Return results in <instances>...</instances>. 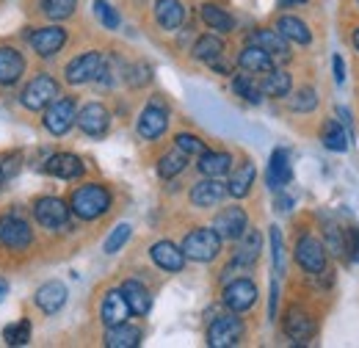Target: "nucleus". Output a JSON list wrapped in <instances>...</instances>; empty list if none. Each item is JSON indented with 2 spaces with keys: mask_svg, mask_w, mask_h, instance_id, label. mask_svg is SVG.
<instances>
[{
  "mask_svg": "<svg viewBox=\"0 0 359 348\" xmlns=\"http://www.w3.org/2000/svg\"><path fill=\"white\" fill-rule=\"evenodd\" d=\"M111 205H114V196L102 182H83L69 196V210L83 221H94V218L105 216L111 210Z\"/></svg>",
  "mask_w": 359,
  "mask_h": 348,
  "instance_id": "f257e3e1",
  "label": "nucleus"
},
{
  "mask_svg": "<svg viewBox=\"0 0 359 348\" xmlns=\"http://www.w3.org/2000/svg\"><path fill=\"white\" fill-rule=\"evenodd\" d=\"M222 238L213 227H196L182 238V255L194 262H213L222 255Z\"/></svg>",
  "mask_w": 359,
  "mask_h": 348,
  "instance_id": "f03ea898",
  "label": "nucleus"
},
{
  "mask_svg": "<svg viewBox=\"0 0 359 348\" xmlns=\"http://www.w3.org/2000/svg\"><path fill=\"white\" fill-rule=\"evenodd\" d=\"M293 260L299 262V268L310 276H318L323 268H329V252L323 246L320 238H315L313 232H304L299 235L296 241V249H293Z\"/></svg>",
  "mask_w": 359,
  "mask_h": 348,
  "instance_id": "7ed1b4c3",
  "label": "nucleus"
},
{
  "mask_svg": "<svg viewBox=\"0 0 359 348\" xmlns=\"http://www.w3.org/2000/svg\"><path fill=\"white\" fill-rule=\"evenodd\" d=\"M243 335H246V326L243 321L238 318V312H224V315H216L208 326V346L210 348H232L243 343Z\"/></svg>",
  "mask_w": 359,
  "mask_h": 348,
  "instance_id": "20e7f679",
  "label": "nucleus"
},
{
  "mask_svg": "<svg viewBox=\"0 0 359 348\" xmlns=\"http://www.w3.org/2000/svg\"><path fill=\"white\" fill-rule=\"evenodd\" d=\"M34 243V229L20 213L0 216V246L8 252H25Z\"/></svg>",
  "mask_w": 359,
  "mask_h": 348,
  "instance_id": "39448f33",
  "label": "nucleus"
},
{
  "mask_svg": "<svg viewBox=\"0 0 359 348\" xmlns=\"http://www.w3.org/2000/svg\"><path fill=\"white\" fill-rule=\"evenodd\" d=\"M75 116H78V102H75V97H55L45 108L42 125H45V130L50 133V135H64V133L72 130Z\"/></svg>",
  "mask_w": 359,
  "mask_h": 348,
  "instance_id": "423d86ee",
  "label": "nucleus"
},
{
  "mask_svg": "<svg viewBox=\"0 0 359 348\" xmlns=\"http://www.w3.org/2000/svg\"><path fill=\"white\" fill-rule=\"evenodd\" d=\"M55 97H58V81H55L53 75H45V72H42V75H36L28 86L22 88L20 102H22L28 111H45Z\"/></svg>",
  "mask_w": 359,
  "mask_h": 348,
  "instance_id": "0eeeda50",
  "label": "nucleus"
},
{
  "mask_svg": "<svg viewBox=\"0 0 359 348\" xmlns=\"http://www.w3.org/2000/svg\"><path fill=\"white\" fill-rule=\"evenodd\" d=\"M282 329L285 335L293 340V343H310L315 335H318V318L313 312H307L304 307H290L285 312V321H282Z\"/></svg>",
  "mask_w": 359,
  "mask_h": 348,
  "instance_id": "6e6552de",
  "label": "nucleus"
},
{
  "mask_svg": "<svg viewBox=\"0 0 359 348\" xmlns=\"http://www.w3.org/2000/svg\"><path fill=\"white\" fill-rule=\"evenodd\" d=\"M226 196H229V194H226V182H222V177H205V180L194 182L191 191H188L191 205L199 208V210L219 208Z\"/></svg>",
  "mask_w": 359,
  "mask_h": 348,
  "instance_id": "1a4fd4ad",
  "label": "nucleus"
},
{
  "mask_svg": "<svg viewBox=\"0 0 359 348\" xmlns=\"http://www.w3.org/2000/svg\"><path fill=\"white\" fill-rule=\"evenodd\" d=\"M169 128V108L161 102V100H152L141 114H138V122H135V130L141 138L147 141H155L161 138Z\"/></svg>",
  "mask_w": 359,
  "mask_h": 348,
  "instance_id": "9d476101",
  "label": "nucleus"
},
{
  "mask_svg": "<svg viewBox=\"0 0 359 348\" xmlns=\"http://www.w3.org/2000/svg\"><path fill=\"white\" fill-rule=\"evenodd\" d=\"M222 304L229 312H246L257 304V285L252 279H232L226 282L224 290H222Z\"/></svg>",
  "mask_w": 359,
  "mask_h": 348,
  "instance_id": "9b49d317",
  "label": "nucleus"
},
{
  "mask_svg": "<svg viewBox=\"0 0 359 348\" xmlns=\"http://www.w3.org/2000/svg\"><path fill=\"white\" fill-rule=\"evenodd\" d=\"M34 218L45 229H64L69 227V205L58 196H42L34 202Z\"/></svg>",
  "mask_w": 359,
  "mask_h": 348,
  "instance_id": "f8f14e48",
  "label": "nucleus"
},
{
  "mask_svg": "<svg viewBox=\"0 0 359 348\" xmlns=\"http://www.w3.org/2000/svg\"><path fill=\"white\" fill-rule=\"evenodd\" d=\"M102 64V53L100 50H89V53H81L78 58H72L64 69V78L69 86H83V83H91L97 78V69Z\"/></svg>",
  "mask_w": 359,
  "mask_h": 348,
  "instance_id": "ddd939ff",
  "label": "nucleus"
},
{
  "mask_svg": "<svg viewBox=\"0 0 359 348\" xmlns=\"http://www.w3.org/2000/svg\"><path fill=\"white\" fill-rule=\"evenodd\" d=\"M213 229L219 232L222 241H238L246 229H249V216L241 205H229L224 210H219L213 218Z\"/></svg>",
  "mask_w": 359,
  "mask_h": 348,
  "instance_id": "4468645a",
  "label": "nucleus"
},
{
  "mask_svg": "<svg viewBox=\"0 0 359 348\" xmlns=\"http://www.w3.org/2000/svg\"><path fill=\"white\" fill-rule=\"evenodd\" d=\"M75 122H78V128L86 133V135L100 138V135H105L108 128H111V111H108L102 102H86V105L78 111Z\"/></svg>",
  "mask_w": 359,
  "mask_h": 348,
  "instance_id": "2eb2a0df",
  "label": "nucleus"
},
{
  "mask_svg": "<svg viewBox=\"0 0 359 348\" xmlns=\"http://www.w3.org/2000/svg\"><path fill=\"white\" fill-rule=\"evenodd\" d=\"M238 249H235V257H232V268H255L260 260V252H263V235L260 229H246L238 241Z\"/></svg>",
  "mask_w": 359,
  "mask_h": 348,
  "instance_id": "dca6fc26",
  "label": "nucleus"
},
{
  "mask_svg": "<svg viewBox=\"0 0 359 348\" xmlns=\"http://www.w3.org/2000/svg\"><path fill=\"white\" fill-rule=\"evenodd\" d=\"M293 180V166H290V152L285 147H276L271 152L269 161V172H266V182H269L271 191H282L287 188Z\"/></svg>",
  "mask_w": 359,
  "mask_h": 348,
  "instance_id": "f3484780",
  "label": "nucleus"
},
{
  "mask_svg": "<svg viewBox=\"0 0 359 348\" xmlns=\"http://www.w3.org/2000/svg\"><path fill=\"white\" fill-rule=\"evenodd\" d=\"M149 257L152 262L161 268V271H166V274H180L182 268H185V255H182V249H180L177 243H172V241H158V243H152L149 246Z\"/></svg>",
  "mask_w": 359,
  "mask_h": 348,
  "instance_id": "a211bd4d",
  "label": "nucleus"
},
{
  "mask_svg": "<svg viewBox=\"0 0 359 348\" xmlns=\"http://www.w3.org/2000/svg\"><path fill=\"white\" fill-rule=\"evenodd\" d=\"M28 42H31V47H34V53H39L42 58H50V55H55V53L67 44V31H64L61 25L36 28V31L28 36Z\"/></svg>",
  "mask_w": 359,
  "mask_h": 348,
  "instance_id": "6ab92c4d",
  "label": "nucleus"
},
{
  "mask_svg": "<svg viewBox=\"0 0 359 348\" xmlns=\"http://www.w3.org/2000/svg\"><path fill=\"white\" fill-rule=\"evenodd\" d=\"M249 44H257L260 50H266L273 61H287L290 58V44L276 28H257L249 36Z\"/></svg>",
  "mask_w": 359,
  "mask_h": 348,
  "instance_id": "aec40b11",
  "label": "nucleus"
},
{
  "mask_svg": "<svg viewBox=\"0 0 359 348\" xmlns=\"http://www.w3.org/2000/svg\"><path fill=\"white\" fill-rule=\"evenodd\" d=\"M45 172L50 174V177H58V180H78L81 174L86 172V166H83V161H81L78 155H72V152H55V155L47 158Z\"/></svg>",
  "mask_w": 359,
  "mask_h": 348,
  "instance_id": "412c9836",
  "label": "nucleus"
},
{
  "mask_svg": "<svg viewBox=\"0 0 359 348\" xmlns=\"http://www.w3.org/2000/svg\"><path fill=\"white\" fill-rule=\"evenodd\" d=\"M25 75V58L20 50L0 44V86H14Z\"/></svg>",
  "mask_w": 359,
  "mask_h": 348,
  "instance_id": "4be33fe9",
  "label": "nucleus"
},
{
  "mask_svg": "<svg viewBox=\"0 0 359 348\" xmlns=\"http://www.w3.org/2000/svg\"><path fill=\"white\" fill-rule=\"evenodd\" d=\"M128 318H130V307L125 302L122 290H119V288L108 290V293L102 296V304H100V321H102L105 326H116V323H122V321H128Z\"/></svg>",
  "mask_w": 359,
  "mask_h": 348,
  "instance_id": "5701e85b",
  "label": "nucleus"
},
{
  "mask_svg": "<svg viewBox=\"0 0 359 348\" xmlns=\"http://www.w3.org/2000/svg\"><path fill=\"white\" fill-rule=\"evenodd\" d=\"M238 67L249 75H266L276 67V61L271 58L266 50H260L257 44H246L241 53H238Z\"/></svg>",
  "mask_w": 359,
  "mask_h": 348,
  "instance_id": "b1692460",
  "label": "nucleus"
},
{
  "mask_svg": "<svg viewBox=\"0 0 359 348\" xmlns=\"http://www.w3.org/2000/svg\"><path fill=\"white\" fill-rule=\"evenodd\" d=\"M144 340V329L135 323H116V326H105V346L108 348H135Z\"/></svg>",
  "mask_w": 359,
  "mask_h": 348,
  "instance_id": "393cba45",
  "label": "nucleus"
},
{
  "mask_svg": "<svg viewBox=\"0 0 359 348\" xmlns=\"http://www.w3.org/2000/svg\"><path fill=\"white\" fill-rule=\"evenodd\" d=\"M67 285L64 282H58V279H50V282H45L39 290H36V296H34V302H36V307L42 309V312H47V315H55L61 307L67 304Z\"/></svg>",
  "mask_w": 359,
  "mask_h": 348,
  "instance_id": "a878e982",
  "label": "nucleus"
},
{
  "mask_svg": "<svg viewBox=\"0 0 359 348\" xmlns=\"http://www.w3.org/2000/svg\"><path fill=\"white\" fill-rule=\"evenodd\" d=\"M255 177H257V166H255V163L246 158L241 166H235V169L229 172L226 194H229V196H235V199L249 196V191H252V185H255Z\"/></svg>",
  "mask_w": 359,
  "mask_h": 348,
  "instance_id": "bb28decb",
  "label": "nucleus"
},
{
  "mask_svg": "<svg viewBox=\"0 0 359 348\" xmlns=\"http://www.w3.org/2000/svg\"><path fill=\"white\" fill-rule=\"evenodd\" d=\"M155 22L163 31H177L185 22V6L180 0H155Z\"/></svg>",
  "mask_w": 359,
  "mask_h": 348,
  "instance_id": "cd10ccee",
  "label": "nucleus"
},
{
  "mask_svg": "<svg viewBox=\"0 0 359 348\" xmlns=\"http://www.w3.org/2000/svg\"><path fill=\"white\" fill-rule=\"evenodd\" d=\"M276 31L293 44H302V47L313 44V31H310V25H307L304 20H299V17H293V14H282V17L276 20Z\"/></svg>",
  "mask_w": 359,
  "mask_h": 348,
  "instance_id": "c85d7f7f",
  "label": "nucleus"
},
{
  "mask_svg": "<svg viewBox=\"0 0 359 348\" xmlns=\"http://www.w3.org/2000/svg\"><path fill=\"white\" fill-rule=\"evenodd\" d=\"M260 88H263V97H271V100H285L290 97L293 91V75L287 69H271L266 72V78L260 81Z\"/></svg>",
  "mask_w": 359,
  "mask_h": 348,
  "instance_id": "c756f323",
  "label": "nucleus"
},
{
  "mask_svg": "<svg viewBox=\"0 0 359 348\" xmlns=\"http://www.w3.org/2000/svg\"><path fill=\"white\" fill-rule=\"evenodd\" d=\"M196 169L202 172V177H224V174L232 172V155L224 152V149H205L199 155V163Z\"/></svg>",
  "mask_w": 359,
  "mask_h": 348,
  "instance_id": "7c9ffc66",
  "label": "nucleus"
},
{
  "mask_svg": "<svg viewBox=\"0 0 359 348\" xmlns=\"http://www.w3.org/2000/svg\"><path fill=\"white\" fill-rule=\"evenodd\" d=\"M119 290H122V296H125V302H128L133 315H147L152 309V293L138 279H125Z\"/></svg>",
  "mask_w": 359,
  "mask_h": 348,
  "instance_id": "2f4dec72",
  "label": "nucleus"
},
{
  "mask_svg": "<svg viewBox=\"0 0 359 348\" xmlns=\"http://www.w3.org/2000/svg\"><path fill=\"white\" fill-rule=\"evenodd\" d=\"M320 232H323V246H326V252L332 257H337V260L343 262H351L348 260V249H346V229H340L334 221H323Z\"/></svg>",
  "mask_w": 359,
  "mask_h": 348,
  "instance_id": "473e14b6",
  "label": "nucleus"
},
{
  "mask_svg": "<svg viewBox=\"0 0 359 348\" xmlns=\"http://www.w3.org/2000/svg\"><path fill=\"white\" fill-rule=\"evenodd\" d=\"M199 17H202V22H205L210 31H216V34H232V31H235L232 14H226L224 8L216 6V3H205V6L199 8Z\"/></svg>",
  "mask_w": 359,
  "mask_h": 348,
  "instance_id": "72a5a7b5",
  "label": "nucleus"
},
{
  "mask_svg": "<svg viewBox=\"0 0 359 348\" xmlns=\"http://www.w3.org/2000/svg\"><path fill=\"white\" fill-rule=\"evenodd\" d=\"M320 144L329 152H346L348 149V133L337 119H323L320 125Z\"/></svg>",
  "mask_w": 359,
  "mask_h": 348,
  "instance_id": "f704fd0d",
  "label": "nucleus"
},
{
  "mask_svg": "<svg viewBox=\"0 0 359 348\" xmlns=\"http://www.w3.org/2000/svg\"><path fill=\"white\" fill-rule=\"evenodd\" d=\"M191 55H194L196 61H202V64H210V61H216V58L224 55V42H222L216 34H205V36H199V39L194 42Z\"/></svg>",
  "mask_w": 359,
  "mask_h": 348,
  "instance_id": "c9c22d12",
  "label": "nucleus"
},
{
  "mask_svg": "<svg viewBox=\"0 0 359 348\" xmlns=\"http://www.w3.org/2000/svg\"><path fill=\"white\" fill-rule=\"evenodd\" d=\"M232 91L246 100L249 105H260L263 102V88H260V81H255V75L243 72V75H235L232 78Z\"/></svg>",
  "mask_w": 359,
  "mask_h": 348,
  "instance_id": "e433bc0d",
  "label": "nucleus"
},
{
  "mask_svg": "<svg viewBox=\"0 0 359 348\" xmlns=\"http://www.w3.org/2000/svg\"><path fill=\"white\" fill-rule=\"evenodd\" d=\"M188 161H191V155H185L180 147L175 149H169L161 161H158V174L163 177V180H172V177H177L188 169Z\"/></svg>",
  "mask_w": 359,
  "mask_h": 348,
  "instance_id": "4c0bfd02",
  "label": "nucleus"
},
{
  "mask_svg": "<svg viewBox=\"0 0 359 348\" xmlns=\"http://www.w3.org/2000/svg\"><path fill=\"white\" fill-rule=\"evenodd\" d=\"M290 111H296V114H313L315 108H318V91L313 86H302L293 97H290Z\"/></svg>",
  "mask_w": 359,
  "mask_h": 348,
  "instance_id": "58836bf2",
  "label": "nucleus"
},
{
  "mask_svg": "<svg viewBox=\"0 0 359 348\" xmlns=\"http://www.w3.org/2000/svg\"><path fill=\"white\" fill-rule=\"evenodd\" d=\"M152 81V67L147 61H135L125 67V83L130 88H144Z\"/></svg>",
  "mask_w": 359,
  "mask_h": 348,
  "instance_id": "ea45409f",
  "label": "nucleus"
},
{
  "mask_svg": "<svg viewBox=\"0 0 359 348\" xmlns=\"http://www.w3.org/2000/svg\"><path fill=\"white\" fill-rule=\"evenodd\" d=\"M269 238H271V257H273V271L282 276L285 268H287V260H285V238H282V229L273 224L269 229Z\"/></svg>",
  "mask_w": 359,
  "mask_h": 348,
  "instance_id": "a19ab883",
  "label": "nucleus"
},
{
  "mask_svg": "<svg viewBox=\"0 0 359 348\" xmlns=\"http://www.w3.org/2000/svg\"><path fill=\"white\" fill-rule=\"evenodd\" d=\"M75 8H78V0H42V11L55 22L69 20L75 14Z\"/></svg>",
  "mask_w": 359,
  "mask_h": 348,
  "instance_id": "79ce46f5",
  "label": "nucleus"
},
{
  "mask_svg": "<svg viewBox=\"0 0 359 348\" xmlns=\"http://www.w3.org/2000/svg\"><path fill=\"white\" fill-rule=\"evenodd\" d=\"M130 235H133V227H130V224H119V227H114L111 235H108L105 243H102V252H105V255H116V252L130 241Z\"/></svg>",
  "mask_w": 359,
  "mask_h": 348,
  "instance_id": "37998d69",
  "label": "nucleus"
},
{
  "mask_svg": "<svg viewBox=\"0 0 359 348\" xmlns=\"http://www.w3.org/2000/svg\"><path fill=\"white\" fill-rule=\"evenodd\" d=\"M3 340H6L8 346H25V343L31 340V321L22 318L20 323L6 326V329H3Z\"/></svg>",
  "mask_w": 359,
  "mask_h": 348,
  "instance_id": "c03bdc74",
  "label": "nucleus"
},
{
  "mask_svg": "<svg viewBox=\"0 0 359 348\" xmlns=\"http://www.w3.org/2000/svg\"><path fill=\"white\" fill-rule=\"evenodd\" d=\"M175 147H180V149H182L185 155H191V158H194V155L199 158V155L208 149V144H205L199 135H194V133H177V135H175Z\"/></svg>",
  "mask_w": 359,
  "mask_h": 348,
  "instance_id": "a18cd8bd",
  "label": "nucleus"
},
{
  "mask_svg": "<svg viewBox=\"0 0 359 348\" xmlns=\"http://www.w3.org/2000/svg\"><path fill=\"white\" fill-rule=\"evenodd\" d=\"M94 14H97V20H100L108 31H116V28H119V14H116V8H114L108 0H94Z\"/></svg>",
  "mask_w": 359,
  "mask_h": 348,
  "instance_id": "49530a36",
  "label": "nucleus"
},
{
  "mask_svg": "<svg viewBox=\"0 0 359 348\" xmlns=\"http://www.w3.org/2000/svg\"><path fill=\"white\" fill-rule=\"evenodd\" d=\"M346 249H348V260L359 262V227L346 229Z\"/></svg>",
  "mask_w": 359,
  "mask_h": 348,
  "instance_id": "de8ad7c7",
  "label": "nucleus"
},
{
  "mask_svg": "<svg viewBox=\"0 0 359 348\" xmlns=\"http://www.w3.org/2000/svg\"><path fill=\"white\" fill-rule=\"evenodd\" d=\"M20 169V155L14 152L11 158H6V163H0V172H3V180H11Z\"/></svg>",
  "mask_w": 359,
  "mask_h": 348,
  "instance_id": "09e8293b",
  "label": "nucleus"
},
{
  "mask_svg": "<svg viewBox=\"0 0 359 348\" xmlns=\"http://www.w3.org/2000/svg\"><path fill=\"white\" fill-rule=\"evenodd\" d=\"M332 69H334V83H343L346 81V61L340 53L332 55Z\"/></svg>",
  "mask_w": 359,
  "mask_h": 348,
  "instance_id": "8fccbe9b",
  "label": "nucleus"
},
{
  "mask_svg": "<svg viewBox=\"0 0 359 348\" xmlns=\"http://www.w3.org/2000/svg\"><path fill=\"white\" fill-rule=\"evenodd\" d=\"M276 304H279V285H276V279H273V282H271V304H269L271 321H276Z\"/></svg>",
  "mask_w": 359,
  "mask_h": 348,
  "instance_id": "3c124183",
  "label": "nucleus"
},
{
  "mask_svg": "<svg viewBox=\"0 0 359 348\" xmlns=\"http://www.w3.org/2000/svg\"><path fill=\"white\" fill-rule=\"evenodd\" d=\"M290 205H293V199L285 196L282 191H276V208H279V210H290Z\"/></svg>",
  "mask_w": 359,
  "mask_h": 348,
  "instance_id": "603ef678",
  "label": "nucleus"
},
{
  "mask_svg": "<svg viewBox=\"0 0 359 348\" xmlns=\"http://www.w3.org/2000/svg\"><path fill=\"white\" fill-rule=\"evenodd\" d=\"M348 39H351V47L359 53V25H354V28H351V36H348Z\"/></svg>",
  "mask_w": 359,
  "mask_h": 348,
  "instance_id": "864d4df0",
  "label": "nucleus"
},
{
  "mask_svg": "<svg viewBox=\"0 0 359 348\" xmlns=\"http://www.w3.org/2000/svg\"><path fill=\"white\" fill-rule=\"evenodd\" d=\"M8 293V282L6 279H0V302H3V296Z\"/></svg>",
  "mask_w": 359,
  "mask_h": 348,
  "instance_id": "5fc2aeb1",
  "label": "nucleus"
},
{
  "mask_svg": "<svg viewBox=\"0 0 359 348\" xmlns=\"http://www.w3.org/2000/svg\"><path fill=\"white\" fill-rule=\"evenodd\" d=\"M285 3H307V0H285Z\"/></svg>",
  "mask_w": 359,
  "mask_h": 348,
  "instance_id": "6e6d98bb",
  "label": "nucleus"
},
{
  "mask_svg": "<svg viewBox=\"0 0 359 348\" xmlns=\"http://www.w3.org/2000/svg\"><path fill=\"white\" fill-rule=\"evenodd\" d=\"M3 182H6V180H3V172H0V185H3Z\"/></svg>",
  "mask_w": 359,
  "mask_h": 348,
  "instance_id": "4d7b16f0",
  "label": "nucleus"
},
{
  "mask_svg": "<svg viewBox=\"0 0 359 348\" xmlns=\"http://www.w3.org/2000/svg\"><path fill=\"white\" fill-rule=\"evenodd\" d=\"M357 6H359V0H357Z\"/></svg>",
  "mask_w": 359,
  "mask_h": 348,
  "instance_id": "13d9d810",
  "label": "nucleus"
}]
</instances>
